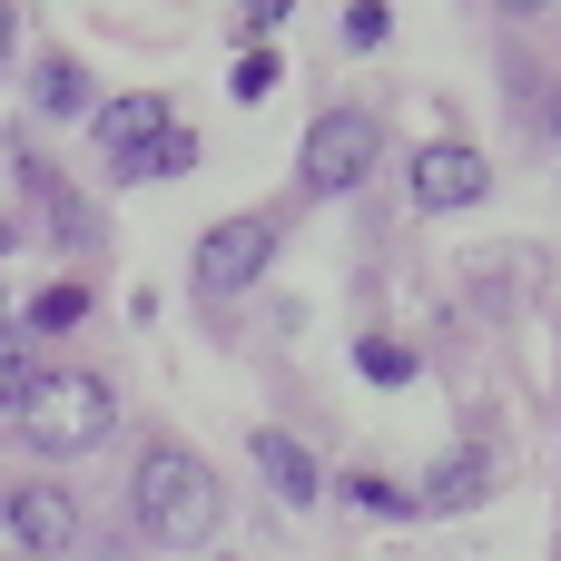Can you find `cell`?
<instances>
[{
	"label": "cell",
	"instance_id": "1",
	"mask_svg": "<svg viewBox=\"0 0 561 561\" xmlns=\"http://www.w3.org/2000/svg\"><path fill=\"white\" fill-rule=\"evenodd\" d=\"M128 523H138L158 552H207V542H217V473H207L178 434H158V444L138 454V473H128Z\"/></svg>",
	"mask_w": 561,
	"mask_h": 561
},
{
	"label": "cell",
	"instance_id": "2",
	"mask_svg": "<svg viewBox=\"0 0 561 561\" xmlns=\"http://www.w3.org/2000/svg\"><path fill=\"white\" fill-rule=\"evenodd\" d=\"M10 424H20V444L49 454V463H59V454H89V444L118 434V385H108V375H39Z\"/></svg>",
	"mask_w": 561,
	"mask_h": 561
},
{
	"label": "cell",
	"instance_id": "3",
	"mask_svg": "<svg viewBox=\"0 0 561 561\" xmlns=\"http://www.w3.org/2000/svg\"><path fill=\"white\" fill-rule=\"evenodd\" d=\"M296 158H306V168H296L306 197H355V187L375 178V158H385V128H375V108H325Z\"/></svg>",
	"mask_w": 561,
	"mask_h": 561
},
{
	"label": "cell",
	"instance_id": "4",
	"mask_svg": "<svg viewBox=\"0 0 561 561\" xmlns=\"http://www.w3.org/2000/svg\"><path fill=\"white\" fill-rule=\"evenodd\" d=\"M266 266H276V217H217V227L197 237V296H207V306H217V296H247Z\"/></svg>",
	"mask_w": 561,
	"mask_h": 561
},
{
	"label": "cell",
	"instance_id": "5",
	"mask_svg": "<svg viewBox=\"0 0 561 561\" xmlns=\"http://www.w3.org/2000/svg\"><path fill=\"white\" fill-rule=\"evenodd\" d=\"M0 523H10V542L30 561L79 552V503H69L59 483H10V493H0Z\"/></svg>",
	"mask_w": 561,
	"mask_h": 561
},
{
	"label": "cell",
	"instance_id": "6",
	"mask_svg": "<svg viewBox=\"0 0 561 561\" xmlns=\"http://www.w3.org/2000/svg\"><path fill=\"white\" fill-rule=\"evenodd\" d=\"M168 128H178L168 89H128V99H99V108H89V138H99L108 178H128V158H138L148 138H168Z\"/></svg>",
	"mask_w": 561,
	"mask_h": 561
},
{
	"label": "cell",
	"instance_id": "7",
	"mask_svg": "<svg viewBox=\"0 0 561 561\" xmlns=\"http://www.w3.org/2000/svg\"><path fill=\"white\" fill-rule=\"evenodd\" d=\"M483 187H493V168H483V148H463V138H434V148H414V207H483Z\"/></svg>",
	"mask_w": 561,
	"mask_h": 561
},
{
	"label": "cell",
	"instance_id": "8",
	"mask_svg": "<svg viewBox=\"0 0 561 561\" xmlns=\"http://www.w3.org/2000/svg\"><path fill=\"white\" fill-rule=\"evenodd\" d=\"M483 493H493V454L463 444V454H444V463L414 483V513H463V503H483Z\"/></svg>",
	"mask_w": 561,
	"mask_h": 561
},
{
	"label": "cell",
	"instance_id": "9",
	"mask_svg": "<svg viewBox=\"0 0 561 561\" xmlns=\"http://www.w3.org/2000/svg\"><path fill=\"white\" fill-rule=\"evenodd\" d=\"M247 454H256V473H266V483H276L286 503H316V493H325V473H316V454H306L296 434L256 424V434H247Z\"/></svg>",
	"mask_w": 561,
	"mask_h": 561
},
{
	"label": "cell",
	"instance_id": "10",
	"mask_svg": "<svg viewBox=\"0 0 561 561\" xmlns=\"http://www.w3.org/2000/svg\"><path fill=\"white\" fill-rule=\"evenodd\" d=\"M30 99H39V118H89V108H99V89H89V69H79L69 49H49V59H39Z\"/></svg>",
	"mask_w": 561,
	"mask_h": 561
},
{
	"label": "cell",
	"instance_id": "11",
	"mask_svg": "<svg viewBox=\"0 0 561 561\" xmlns=\"http://www.w3.org/2000/svg\"><path fill=\"white\" fill-rule=\"evenodd\" d=\"M30 385H39V345H30L20 325H0V414H20Z\"/></svg>",
	"mask_w": 561,
	"mask_h": 561
},
{
	"label": "cell",
	"instance_id": "12",
	"mask_svg": "<svg viewBox=\"0 0 561 561\" xmlns=\"http://www.w3.org/2000/svg\"><path fill=\"white\" fill-rule=\"evenodd\" d=\"M79 316H89V286H69V276H59V286H39V296H30V335H69V325H79Z\"/></svg>",
	"mask_w": 561,
	"mask_h": 561
},
{
	"label": "cell",
	"instance_id": "13",
	"mask_svg": "<svg viewBox=\"0 0 561 561\" xmlns=\"http://www.w3.org/2000/svg\"><path fill=\"white\" fill-rule=\"evenodd\" d=\"M187 168H197V138H187V128H168V138H148V148L128 158V178H187Z\"/></svg>",
	"mask_w": 561,
	"mask_h": 561
},
{
	"label": "cell",
	"instance_id": "14",
	"mask_svg": "<svg viewBox=\"0 0 561 561\" xmlns=\"http://www.w3.org/2000/svg\"><path fill=\"white\" fill-rule=\"evenodd\" d=\"M355 375H365V385H414V345L365 335V345H355Z\"/></svg>",
	"mask_w": 561,
	"mask_h": 561
},
{
	"label": "cell",
	"instance_id": "15",
	"mask_svg": "<svg viewBox=\"0 0 561 561\" xmlns=\"http://www.w3.org/2000/svg\"><path fill=\"white\" fill-rule=\"evenodd\" d=\"M345 503H355V513H414V483H375V473H355Z\"/></svg>",
	"mask_w": 561,
	"mask_h": 561
},
{
	"label": "cell",
	"instance_id": "16",
	"mask_svg": "<svg viewBox=\"0 0 561 561\" xmlns=\"http://www.w3.org/2000/svg\"><path fill=\"white\" fill-rule=\"evenodd\" d=\"M385 30H394V10H385V0H365V10H345V39H355V49H375Z\"/></svg>",
	"mask_w": 561,
	"mask_h": 561
},
{
	"label": "cell",
	"instance_id": "17",
	"mask_svg": "<svg viewBox=\"0 0 561 561\" xmlns=\"http://www.w3.org/2000/svg\"><path fill=\"white\" fill-rule=\"evenodd\" d=\"M227 89H237V99H266V89H276V59H266V49H247V59H237V79H227Z\"/></svg>",
	"mask_w": 561,
	"mask_h": 561
},
{
	"label": "cell",
	"instance_id": "18",
	"mask_svg": "<svg viewBox=\"0 0 561 561\" xmlns=\"http://www.w3.org/2000/svg\"><path fill=\"white\" fill-rule=\"evenodd\" d=\"M10 39H20V10H10V0H0V59H10Z\"/></svg>",
	"mask_w": 561,
	"mask_h": 561
},
{
	"label": "cell",
	"instance_id": "19",
	"mask_svg": "<svg viewBox=\"0 0 561 561\" xmlns=\"http://www.w3.org/2000/svg\"><path fill=\"white\" fill-rule=\"evenodd\" d=\"M542 118H552V138H561V89H552V99H542Z\"/></svg>",
	"mask_w": 561,
	"mask_h": 561
},
{
	"label": "cell",
	"instance_id": "20",
	"mask_svg": "<svg viewBox=\"0 0 561 561\" xmlns=\"http://www.w3.org/2000/svg\"><path fill=\"white\" fill-rule=\"evenodd\" d=\"M0 325H10V316H0Z\"/></svg>",
	"mask_w": 561,
	"mask_h": 561
}]
</instances>
